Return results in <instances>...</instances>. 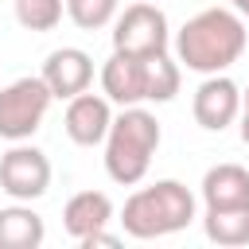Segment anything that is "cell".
Instances as JSON below:
<instances>
[{
    "instance_id": "8",
    "label": "cell",
    "mask_w": 249,
    "mask_h": 249,
    "mask_svg": "<svg viewBox=\"0 0 249 249\" xmlns=\"http://www.w3.org/2000/svg\"><path fill=\"white\" fill-rule=\"evenodd\" d=\"M109 124H113V101H109L105 93L82 89V93H74V97L66 101L62 128H66V136H70L78 148H97V144L105 140Z\"/></svg>"
},
{
    "instance_id": "12",
    "label": "cell",
    "mask_w": 249,
    "mask_h": 249,
    "mask_svg": "<svg viewBox=\"0 0 249 249\" xmlns=\"http://www.w3.org/2000/svg\"><path fill=\"white\" fill-rule=\"evenodd\" d=\"M198 195L206 206H241L249 202V171L241 163H214L202 175Z\"/></svg>"
},
{
    "instance_id": "7",
    "label": "cell",
    "mask_w": 249,
    "mask_h": 249,
    "mask_svg": "<svg viewBox=\"0 0 249 249\" xmlns=\"http://www.w3.org/2000/svg\"><path fill=\"white\" fill-rule=\"evenodd\" d=\"M191 113H195V124L206 132L230 128L241 113V86L226 74H206L191 97Z\"/></svg>"
},
{
    "instance_id": "14",
    "label": "cell",
    "mask_w": 249,
    "mask_h": 249,
    "mask_svg": "<svg viewBox=\"0 0 249 249\" xmlns=\"http://www.w3.org/2000/svg\"><path fill=\"white\" fill-rule=\"evenodd\" d=\"M202 230L214 245H226V249L249 245V202H241V206H206Z\"/></svg>"
},
{
    "instance_id": "4",
    "label": "cell",
    "mask_w": 249,
    "mask_h": 249,
    "mask_svg": "<svg viewBox=\"0 0 249 249\" xmlns=\"http://www.w3.org/2000/svg\"><path fill=\"white\" fill-rule=\"evenodd\" d=\"M51 89L39 74L16 78L8 86H0V140H31L51 109Z\"/></svg>"
},
{
    "instance_id": "20",
    "label": "cell",
    "mask_w": 249,
    "mask_h": 249,
    "mask_svg": "<svg viewBox=\"0 0 249 249\" xmlns=\"http://www.w3.org/2000/svg\"><path fill=\"white\" fill-rule=\"evenodd\" d=\"M230 8H233L241 19H249V0H230Z\"/></svg>"
},
{
    "instance_id": "6",
    "label": "cell",
    "mask_w": 249,
    "mask_h": 249,
    "mask_svg": "<svg viewBox=\"0 0 249 249\" xmlns=\"http://www.w3.org/2000/svg\"><path fill=\"white\" fill-rule=\"evenodd\" d=\"M51 187V160L43 148L16 140L4 156H0V191L16 202H35L43 198Z\"/></svg>"
},
{
    "instance_id": "19",
    "label": "cell",
    "mask_w": 249,
    "mask_h": 249,
    "mask_svg": "<svg viewBox=\"0 0 249 249\" xmlns=\"http://www.w3.org/2000/svg\"><path fill=\"white\" fill-rule=\"evenodd\" d=\"M237 121H241V144L249 148V89H241V113H237Z\"/></svg>"
},
{
    "instance_id": "1",
    "label": "cell",
    "mask_w": 249,
    "mask_h": 249,
    "mask_svg": "<svg viewBox=\"0 0 249 249\" xmlns=\"http://www.w3.org/2000/svg\"><path fill=\"white\" fill-rule=\"evenodd\" d=\"M249 47L245 19L233 8H206L175 31V62L195 74H226Z\"/></svg>"
},
{
    "instance_id": "5",
    "label": "cell",
    "mask_w": 249,
    "mask_h": 249,
    "mask_svg": "<svg viewBox=\"0 0 249 249\" xmlns=\"http://www.w3.org/2000/svg\"><path fill=\"white\" fill-rule=\"evenodd\" d=\"M167 47H171V27H167L163 8L128 4L121 16H113V51L148 58V54H160Z\"/></svg>"
},
{
    "instance_id": "9",
    "label": "cell",
    "mask_w": 249,
    "mask_h": 249,
    "mask_svg": "<svg viewBox=\"0 0 249 249\" xmlns=\"http://www.w3.org/2000/svg\"><path fill=\"white\" fill-rule=\"evenodd\" d=\"M39 78L47 82L51 97L70 101L74 93L89 89V82H93V58H89L82 47H58V51H51V54L43 58Z\"/></svg>"
},
{
    "instance_id": "18",
    "label": "cell",
    "mask_w": 249,
    "mask_h": 249,
    "mask_svg": "<svg viewBox=\"0 0 249 249\" xmlns=\"http://www.w3.org/2000/svg\"><path fill=\"white\" fill-rule=\"evenodd\" d=\"M78 245H82V249H97V245L117 249V245H121V237H117V233H105V230H93V233H89V237H82Z\"/></svg>"
},
{
    "instance_id": "15",
    "label": "cell",
    "mask_w": 249,
    "mask_h": 249,
    "mask_svg": "<svg viewBox=\"0 0 249 249\" xmlns=\"http://www.w3.org/2000/svg\"><path fill=\"white\" fill-rule=\"evenodd\" d=\"M179 82H183V66L167 51L144 58V101H156V105L171 101L179 93Z\"/></svg>"
},
{
    "instance_id": "11",
    "label": "cell",
    "mask_w": 249,
    "mask_h": 249,
    "mask_svg": "<svg viewBox=\"0 0 249 249\" xmlns=\"http://www.w3.org/2000/svg\"><path fill=\"white\" fill-rule=\"evenodd\" d=\"M113 222V198L105 191H78L62 206V226L74 241L89 237L93 230H105Z\"/></svg>"
},
{
    "instance_id": "3",
    "label": "cell",
    "mask_w": 249,
    "mask_h": 249,
    "mask_svg": "<svg viewBox=\"0 0 249 249\" xmlns=\"http://www.w3.org/2000/svg\"><path fill=\"white\" fill-rule=\"evenodd\" d=\"M195 222V195L179 179H156L152 187H140L121 206V226L136 241L179 233Z\"/></svg>"
},
{
    "instance_id": "17",
    "label": "cell",
    "mask_w": 249,
    "mask_h": 249,
    "mask_svg": "<svg viewBox=\"0 0 249 249\" xmlns=\"http://www.w3.org/2000/svg\"><path fill=\"white\" fill-rule=\"evenodd\" d=\"M66 16H70L82 31H97V27L113 23L117 0H66Z\"/></svg>"
},
{
    "instance_id": "13",
    "label": "cell",
    "mask_w": 249,
    "mask_h": 249,
    "mask_svg": "<svg viewBox=\"0 0 249 249\" xmlns=\"http://www.w3.org/2000/svg\"><path fill=\"white\" fill-rule=\"evenodd\" d=\"M43 237L47 226L31 210V202H12L0 210V249H39Z\"/></svg>"
},
{
    "instance_id": "10",
    "label": "cell",
    "mask_w": 249,
    "mask_h": 249,
    "mask_svg": "<svg viewBox=\"0 0 249 249\" xmlns=\"http://www.w3.org/2000/svg\"><path fill=\"white\" fill-rule=\"evenodd\" d=\"M101 93L113 105H140L144 101V58L113 51L101 66Z\"/></svg>"
},
{
    "instance_id": "2",
    "label": "cell",
    "mask_w": 249,
    "mask_h": 249,
    "mask_svg": "<svg viewBox=\"0 0 249 249\" xmlns=\"http://www.w3.org/2000/svg\"><path fill=\"white\" fill-rule=\"evenodd\" d=\"M160 140H163V128H160L156 113H148L140 105H124L113 117V124H109V132L101 140L105 144L101 160H105L109 179L121 183V187H136L148 175L152 156L160 152Z\"/></svg>"
},
{
    "instance_id": "16",
    "label": "cell",
    "mask_w": 249,
    "mask_h": 249,
    "mask_svg": "<svg viewBox=\"0 0 249 249\" xmlns=\"http://www.w3.org/2000/svg\"><path fill=\"white\" fill-rule=\"evenodd\" d=\"M16 23L23 31H54L62 23L66 0H16Z\"/></svg>"
}]
</instances>
